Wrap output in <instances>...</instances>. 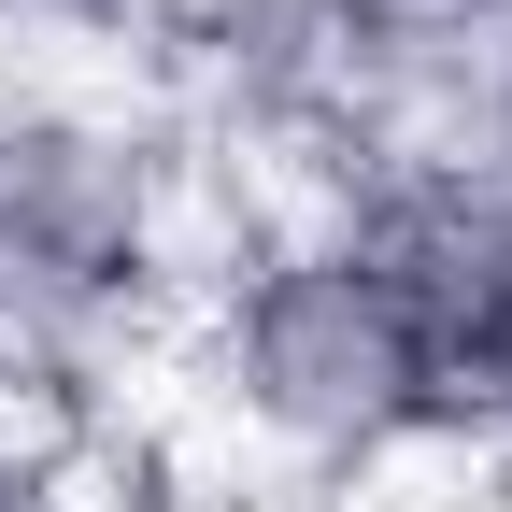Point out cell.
<instances>
[{
	"mask_svg": "<svg viewBox=\"0 0 512 512\" xmlns=\"http://www.w3.org/2000/svg\"><path fill=\"white\" fill-rule=\"evenodd\" d=\"M57 484H72V470H43V456H15V441H0V512H43Z\"/></svg>",
	"mask_w": 512,
	"mask_h": 512,
	"instance_id": "5b68a950",
	"label": "cell"
},
{
	"mask_svg": "<svg viewBox=\"0 0 512 512\" xmlns=\"http://www.w3.org/2000/svg\"><path fill=\"white\" fill-rule=\"evenodd\" d=\"M171 342H185L200 427L228 441L256 484H285V498H356V484H384L399 456L456 441L399 271H384L342 214L256 228L228 271L185 299Z\"/></svg>",
	"mask_w": 512,
	"mask_h": 512,
	"instance_id": "6da1fadb",
	"label": "cell"
},
{
	"mask_svg": "<svg viewBox=\"0 0 512 512\" xmlns=\"http://www.w3.org/2000/svg\"><path fill=\"white\" fill-rule=\"evenodd\" d=\"M299 43L328 72H370V57H441V43H498V0H285Z\"/></svg>",
	"mask_w": 512,
	"mask_h": 512,
	"instance_id": "277c9868",
	"label": "cell"
},
{
	"mask_svg": "<svg viewBox=\"0 0 512 512\" xmlns=\"http://www.w3.org/2000/svg\"><path fill=\"white\" fill-rule=\"evenodd\" d=\"M342 228L413 299L427 370H441V427L512 456V185H399V200H356Z\"/></svg>",
	"mask_w": 512,
	"mask_h": 512,
	"instance_id": "3957f363",
	"label": "cell"
},
{
	"mask_svg": "<svg viewBox=\"0 0 512 512\" xmlns=\"http://www.w3.org/2000/svg\"><path fill=\"white\" fill-rule=\"evenodd\" d=\"M214 143L114 86H0V384H86L200 299Z\"/></svg>",
	"mask_w": 512,
	"mask_h": 512,
	"instance_id": "7a4b0ae2",
	"label": "cell"
}]
</instances>
